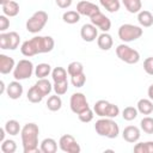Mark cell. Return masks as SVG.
<instances>
[{
  "label": "cell",
  "mask_w": 153,
  "mask_h": 153,
  "mask_svg": "<svg viewBox=\"0 0 153 153\" xmlns=\"http://www.w3.org/2000/svg\"><path fill=\"white\" fill-rule=\"evenodd\" d=\"M143 69L147 74L149 75H153V56L151 57H147L145 61H143Z\"/></svg>",
  "instance_id": "cell-40"
},
{
  "label": "cell",
  "mask_w": 153,
  "mask_h": 153,
  "mask_svg": "<svg viewBox=\"0 0 153 153\" xmlns=\"http://www.w3.org/2000/svg\"><path fill=\"white\" fill-rule=\"evenodd\" d=\"M80 36L85 42H93L98 38V27L92 23L84 24L80 29Z\"/></svg>",
  "instance_id": "cell-14"
},
{
  "label": "cell",
  "mask_w": 153,
  "mask_h": 153,
  "mask_svg": "<svg viewBox=\"0 0 153 153\" xmlns=\"http://www.w3.org/2000/svg\"><path fill=\"white\" fill-rule=\"evenodd\" d=\"M99 4L110 13L117 12L121 7L120 0H99Z\"/></svg>",
  "instance_id": "cell-30"
},
{
  "label": "cell",
  "mask_w": 153,
  "mask_h": 153,
  "mask_svg": "<svg viewBox=\"0 0 153 153\" xmlns=\"http://www.w3.org/2000/svg\"><path fill=\"white\" fill-rule=\"evenodd\" d=\"M38 135H39V128L36 123L30 122L22 128L20 137H22L24 153L41 152V149L38 148Z\"/></svg>",
  "instance_id": "cell-2"
},
{
  "label": "cell",
  "mask_w": 153,
  "mask_h": 153,
  "mask_svg": "<svg viewBox=\"0 0 153 153\" xmlns=\"http://www.w3.org/2000/svg\"><path fill=\"white\" fill-rule=\"evenodd\" d=\"M140 136H141V131L136 126H127L122 131V137L129 143L137 142Z\"/></svg>",
  "instance_id": "cell-15"
},
{
  "label": "cell",
  "mask_w": 153,
  "mask_h": 153,
  "mask_svg": "<svg viewBox=\"0 0 153 153\" xmlns=\"http://www.w3.org/2000/svg\"><path fill=\"white\" fill-rule=\"evenodd\" d=\"M35 86L39 90V92L45 97V96H49L50 92L53 91V85L51 82L47 79V78H43V79H38L36 82H35Z\"/></svg>",
  "instance_id": "cell-23"
},
{
  "label": "cell",
  "mask_w": 153,
  "mask_h": 153,
  "mask_svg": "<svg viewBox=\"0 0 153 153\" xmlns=\"http://www.w3.org/2000/svg\"><path fill=\"white\" fill-rule=\"evenodd\" d=\"M93 111L99 117L115 118L120 115V108L116 104H112L105 99H99L93 105Z\"/></svg>",
  "instance_id": "cell-4"
},
{
  "label": "cell",
  "mask_w": 153,
  "mask_h": 153,
  "mask_svg": "<svg viewBox=\"0 0 153 153\" xmlns=\"http://www.w3.org/2000/svg\"><path fill=\"white\" fill-rule=\"evenodd\" d=\"M137 114H139V111H137L136 108L127 106L122 111V117H123L124 121H133V120H135L137 117Z\"/></svg>",
  "instance_id": "cell-36"
},
{
  "label": "cell",
  "mask_w": 153,
  "mask_h": 153,
  "mask_svg": "<svg viewBox=\"0 0 153 153\" xmlns=\"http://www.w3.org/2000/svg\"><path fill=\"white\" fill-rule=\"evenodd\" d=\"M20 43V36L16 31L0 33V48L4 50H16Z\"/></svg>",
  "instance_id": "cell-9"
},
{
  "label": "cell",
  "mask_w": 153,
  "mask_h": 153,
  "mask_svg": "<svg viewBox=\"0 0 153 153\" xmlns=\"http://www.w3.org/2000/svg\"><path fill=\"white\" fill-rule=\"evenodd\" d=\"M7 133H6V130H5V128H0V142H2L4 140H5V135H6Z\"/></svg>",
  "instance_id": "cell-44"
},
{
  "label": "cell",
  "mask_w": 153,
  "mask_h": 153,
  "mask_svg": "<svg viewBox=\"0 0 153 153\" xmlns=\"http://www.w3.org/2000/svg\"><path fill=\"white\" fill-rule=\"evenodd\" d=\"M122 4L129 13H139L142 7L141 0H122Z\"/></svg>",
  "instance_id": "cell-26"
},
{
  "label": "cell",
  "mask_w": 153,
  "mask_h": 153,
  "mask_svg": "<svg viewBox=\"0 0 153 153\" xmlns=\"http://www.w3.org/2000/svg\"><path fill=\"white\" fill-rule=\"evenodd\" d=\"M97 44H98V48L102 49V50H110L114 45V39H112L110 33L102 32L100 35H98Z\"/></svg>",
  "instance_id": "cell-18"
},
{
  "label": "cell",
  "mask_w": 153,
  "mask_h": 153,
  "mask_svg": "<svg viewBox=\"0 0 153 153\" xmlns=\"http://www.w3.org/2000/svg\"><path fill=\"white\" fill-rule=\"evenodd\" d=\"M67 69H65L63 67H55L51 71V78L54 82H60V81H65L67 80Z\"/></svg>",
  "instance_id": "cell-28"
},
{
  "label": "cell",
  "mask_w": 153,
  "mask_h": 153,
  "mask_svg": "<svg viewBox=\"0 0 153 153\" xmlns=\"http://www.w3.org/2000/svg\"><path fill=\"white\" fill-rule=\"evenodd\" d=\"M51 66L49 63H38L36 67H35V75L38 78V79H43V78H47L49 74H51Z\"/></svg>",
  "instance_id": "cell-24"
},
{
  "label": "cell",
  "mask_w": 153,
  "mask_h": 153,
  "mask_svg": "<svg viewBox=\"0 0 153 153\" xmlns=\"http://www.w3.org/2000/svg\"><path fill=\"white\" fill-rule=\"evenodd\" d=\"M140 128L146 134H153V117H143L140 122Z\"/></svg>",
  "instance_id": "cell-34"
},
{
  "label": "cell",
  "mask_w": 153,
  "mask_h": 153,
  "mask_svg": "<svg viewBox=\"0 0 153 153\" xmlns=\"http://www.w3.org/2000/svg\"><path fill=\"white\" fill-rule=\"evenodd\" d=\"M39 149L42 153H55L57 151V142L53 137H45L42 140Z\"/></svg>",
  "instance_id": "cell-21"
},
{
  "label": "cell",
  "mask_w": 153,
  "mask_h": 153,
  "mask_svg": "<svg viewBox=\"0 0 153 153\" xmlns=\"http://www.w3.org/2000/svg\"><path fill=\"white\" fill-rule=\"evenodd\" d=\"M143 33V30L141 26L134 25V24H122L118 27L117 35L118 38L123 42H133L140 38Z\"/></svg>",
  "instance_id": "cell-6"
},
{
  "label": "cell",
  "mask_w": 153,
  "mask_h": 153,
  "mask_svg": "<svg viewBox=\"0 0 153 153\" xmlns=\"http://www.w3.org/2000/svg\"><path fill=\"white\" fill-rule=\"evenodd\" d=\"M62 106V99L60 98L59 94H55V96H50L47 100V108L50 110V111H59Z\"/></svg>",
  "instance_id": "cell-29"
},
{
  "label": "cell",
  "mask_w": 153,
  "mask_h": 153,
  "mask_svg": "<svg viewBox=\"0 0 153 153\" xmlns=\"http://www.w3.org/2000/svg\"><path fill=\"white\" fill-rule=\"evenodd\" d=\"M76 11L80 13V16H86V17L91 18L93 14H96L100 10H99V6H97L96 4H93L88 0H81L76 4Z\"/></svg>",
  "instance_id": "cell-12"
},
{
  "label": "cell",
  "mask_w": 153,
  "mask_h": 153,
  "mask_svg": "<svg viewBox=\"0 0 153 153\" xmlns=\"http://www.w3.org/2000/svg\"><path fill=\"white\" fill-rule=\"evenodd\" d=\"M90 20H91V23L94 25V26H97L99 30H102L103 32H108L109 30H110V27H111V20L105 16V14H103L100 11L99 12H97L96 14H93L91 18H90Z\"/></svg>",
  "instance_id": "cell-13"
},
{
  "label": "cell",
  "mask_w": 153,
  "mask_h": 153,
  "mask_svg": "<svg viewBox=\"0 0 153 153\" xmlns=\"http://www.w3.org/2000/svg\"><path fill=\"white\" fill-rule=\"evenodd\" d=\"M72 1H73V0H55L56 5H57L60 8H68V7L72 5Z\"/></svg>",
  "instance_id": "cell-42"
},
{
  "label": "cell",
  "mask_w": 153,
  "mask_h": 153,
  "mask_svg": "<svg viewBox=\"0 0 153 153\" xmlns=\"http://www.w3.org/2000/svg\"><path fill=\"white\" fill-rule=\"evenodd\" d=\"M59 147L62 152H66V153H79L81 151L78 141L71 134H65L60 137Z\"/></svg>",
  "instance_id": "cell-11"
},
{
  "label": "cell",
  "mask_w": 153,
  "mask_h": 153,
  "mask_svg": "<svg viewBox=\"0 0 153 153\" xmlns=\"http://www.w3.org/2000/svg\"><path fill=\"white\" fill-rule=\"evenodd\" d=\"M135 153H153V141L139 142L134 146Z\"/></svg>",
  "instance_id": "cell-32"
},
{
  "label": "cell",
  "mask_w": 153,
  "mask_h": 153,
  "mask_svg": "<svg viewBox=\"0 0 153 153\" xmlns=\"http://www.w3.org/2000/svg\"><path fill=\"white\" fill-rule=\"evenodd\" d=\"M8 27H10V19H8V17L5 16V14H1L0 16V31L4 32Z\"/></svg>",
  "instance_id": "cell-41"
},
{
  "label": "cell",
  "mask_w": 153,
  "mask_h": 153,
  "mask_svg": "<svg viewBox=\"0 0 153 153\" xmlns=\"http://www.w3.org/2000/svg\"><path fill=\"white\" fill-rule=\"evenodd\" d=\"M10 0H0V4L1 5H4V4H6V2H8Z\"/></svg>",
  "instance_id": "cell-46"
},
{
  "label": "cell",
  "mask_w": 153,
  "mask_h": 153,
  "mask_svg": "<svg viewBox=\"0 0 153 153\" xmlns=\"http://www.w3.org/2000/svg\"><path fill=\"white\" fill-rule=\"evenodd\" d=\"M4 128H5L6 133L10 134V135H12V136H16V135H18V134L22 131L20 124H19V122H18L17 120H8V121L5 123Z\"/></svg>",
  "instance_id": "cell-25"
},
{
  "label": "cell",
  "mask_w": 153,
  "mask_h": 153,
  "mask_svg": "<svg viewBox=\"0 0 153 153\" xmlns=\"http://www.w3.org/2000/svg\"><path fill=\"white\" fill-rule=\"evenodd\" d=\"M137 22L142 27H149L153 25V13L147 10H141L137 13Z\"/></svg>",
  "instance_id": "cell-19"
},
{
  "label": "cell",
  "mask_w": 153,
  "mask_h": 153,
  "mask_svg": "<svg viewBox=\"0 0 153 153\" xmlns=\"http://www.w3.org/2000/svg\"><path fill=\"white\" fill-rule=\"evenodd\" d=\"M48 22V13L45 11H36L26 22L25 26L26 30L31 33H38L39 31L43 30V27L45 26Z\"/></svg>",
  "instance_id": "cell-5"
},
{
  "label": "cell",
  "mask_w": 153,
  "mask_h": 153,
  "mask_svg": "<svg viewBox=\"0 0 153 153\" xmlns=\"http://www.w3.org/2000/svg\"><path fill=\"white\" fill-rule=\"evenodd\" d=\"M26 97H27V100L31 102V103H39L44 98V96L39 92V90L35 85L29 88V91L26 93Z\"/></svg>",
  "instance_id": "cell-27"
},
{
  "label": "cell",
  "mask_w": 153,
  "mask_h": 153,
  "mask_svg": "<svg viewBox=\"0 0 153 153\" xmlns=\"http://www.w3.org/2000/svg\"><path fill=\"white\" fill-rule=\"evenodd\" d=\"M53 90H54L55 94H59V96L65 94V93L68 91V80L60 81V82H54Z\"/></svg>",
  "instance_id": "cell-37"
},
{
  "label": "cell",
  "mask_w": 153,
  "mask_h": 153,
  "mask_svg": "<svg viewBox=\"0 0 153 153\" xmlns=\"http://www.w3.org/2000/svg\"><path fill=\"white\" fill-rule=\"evenodd\" d=\"M1 152L4 153H14L17 151V143L14 140H10V139H5L1 142Z\"/></svg>",
  "instance_id": "cell-35"
},
{
  "label": "cell",
  "mask_w": 153,
  "mask_h": 153,
  "mask_svg": "<svg viewBox=\"0 0 153 153\" xmlns=\"http://www.w3.org/2000/svg\"><path fill=\"white\" fill-rule=\"evenodd\" d=\"M1 10H2V13L7 17H16L19 13V4L17 1L10 0L8 2L1 5Z\"/></svg>",
  "instance_id": "cell-20"
},
{
  "label": "cell",
  "mask_w": 153,
  "mask_h": 153,
  "mask_svg": "<svg viewBox=\"0 0 153 153\" xmlns=\"http://www.w3.org/2000/svg\"><path fill=\"white\" fill-rule=\"evenodd\" d=\"M136 109L142 115H151L153 112V100L149 98H141L136 104Z\"/></svg>",
  "instance_id": "cell-22"
},
{
  "label": "cell",
  "mask_w": 153,
  "mask_h": 153,
  "mask_svg": "<svg viewBox=\"0 0 153 153\" xmlns=\"http://www.w3.org/2000/svg\"><path fill=\"white\" fill-rule=\"evenodd\" d=\"M55 47V41L51 36H35L26 39L20 45V51L24 56L31 57L37 54L50 53Z\"/></svg>",
  "instance_id": "cell-1"
},
{
  "label": "cell",
  "mask_w": 153,
  "mask_h": 153,
  "mask_svg": "<svg viewBox=\"0 0 153 153\" xmlns=\"http://www.w3.org/2000/svg\"><path fill=\"white\" fill-rule=\"evenodd\" d=\"M5 88H7V87L5 86V82L1 80V81H0V93H4V92H5Z\"/></svg>",
  "instance_id": "cell-45"
},
{
  "label": "cell",
  "mask_w": 153,
  "mask_h": 153,
  "mask_svg": "<svg viewBox=\"0 0 153 153\" xmlns=\"http://www.w3.org/2000/svg\"><path fill=\"white\" fill-rule=\"evenodd\" d=\"M62 20L67 24H76L80 20V13L78 11H66L62 14Z\"/></svg>",
  "instance_id": "cell-31"
},
{
  "label": "cell",
  "mask_w": 153,
  "mask_h": 153,
  "mask_svg": "<svg viewBox=\"0 0 153 153\" xmlns=\"http://www.w3.org/2000/svg\"><path fill=\"white\" fill-rule=\"evenodd\" d=\"M71 82L74 87H82L86 82V75L85 73H80V74H76V75H73L71 76Z\"/></svg>",
  "instance_id": "cell-38"
},
{
  "label": "cell",
  "mask_w": 153,
  "mask_h": 153,
  "mask_svg": "<svg viewBox=\"0 0 153 153\" xmlns=\"http://www.w3.org/2000/svg\"><path fill=\"white\" fill-rule=\"evenodd\" d=\"M32 73H35L33 63L27 59H22L18 61L13 69V78L16 80H25L29 79Z\"/></svg>",
  "instance_id": "cell-8"
},
{
  "label": "cell",
  "mask_w": 153,
  "mask_h": 153,
  "mask_svg": "<svg viewBox=\"0 0 153 153\" xmlns=\"http://www.w3.org/2000/svg\"><path fill=\"white\" fill-rule=\"evenodd\" d=\"M6 93H7L8 98H11V99H19L23 94V85L19 82V80L11 81L7 85Z\"/></svg>",
  "instance_id": "cell-16"
},
{
  "label": "cell",
  "mask_w": 153,
  "mask_h": 153,
  "mask_svg": "<svg viewBox=\"0 0 153 153\" xmlns=\"http://www.w3.org/2000/svg\"><path fill=\"white\" fill-rule=\"evenodd\" d=\"M147 94H148V98H149L151 100H153V84L148 87V90H147Z\"/></svg>",
  "instance_id": "cell-43"
},
{
  "label": "cell",
  "mask_w": 153,
  "mask_h": 153,
  "mask_svg": "<svg viewBox=\"0 0 153 153\" xmlns=\"http://www.w3.org/2000/svg\"><path fill=\"white\" fill-rule=\"evenodd\" d=\"M67 72H68V75L69 76H73V75L84 73V66L79 61H73V62H71L67 66Z\"/></svg>",
  "instance_id": "cell-33"
},
{
  "label": "cell",
  "mask_w": 153,
  "mask_h": 153,
  "mask_svg": "<svg viewBox=\"0 0 153 153\" xmlns=\"http://www.w3.org/2000/svg\"><path fill=\"white\" fill-rule=\"evenodd\" d=\"M69 108L76 115H79L82 111L90 109V105H88V102L86 99V96L84 93H81V92L73 93L71 96V98H69Z\"/></svg>",
  "instance_id": "cell-10"
},
{
  "label": "cell",
  "mask_w": 153,
  "mask_h": 153,
  "mask_svg": "<svg viewBox=\"0 0 153 153\" xmlns=\"http://www.w3.org/2000/svg\"><path fill=\"white\" fill-rule=\"evenodd\" d=\"M116 55L117 57L128 63V65H135L140 61V54L137 50L133 49L131 47L122 43V44H118L117 48H116Z\"/></svg>",
  "instance_id": "cell-7"
},
{
  "label": "cell",
  "mask_w": 153,
  "mask_h": 153,
  "mask_svg": "<svg viewBox=\"0 0 153 153\" xmlns=\"http://www.w3.org/2000/svg\"><path fill=\"white\" fill-rule=\"evenodd\" d=\"M94 130L99 136H104L108 139H116L120 134L118 124L109 117H100L98 121H96Z\"/></svg>",
  "instance_id": "cell-3"
},
{
  "label": "cell",
  "mask_w": 153,
  "mask_h": 153,
  "mask_svg": "<svg viewBox=\"0 0 153 153\" xmlns=\"http://www.w3.org/2000/svg\"><path fill=\"white\" fill-rule=\"evenodd\" d=\"M16 67V62L12 57L0 54V73L1 74H8L11 73Z\"/></svg>",
  "instance_id": "cell-17"
},
{
  "label": "cell",
  "mask_w": 153,
  "mask_h": 153,
  "mask_svg": "<svg viewBox=\"0 0 153 153\" xmlns=\"http://www.w3.org/2000/svg\"><path fill=\"white\" fill-rule=\"evenodd\" d=\"M78 117H79V120H80L81 122H84V123H88V122H91V121L93 120V117H94V111L91 110V108H90V109L82 111L81 114H79Z\"/></svg>",
  "instance_id": "cell-39"
}]
</instances>
